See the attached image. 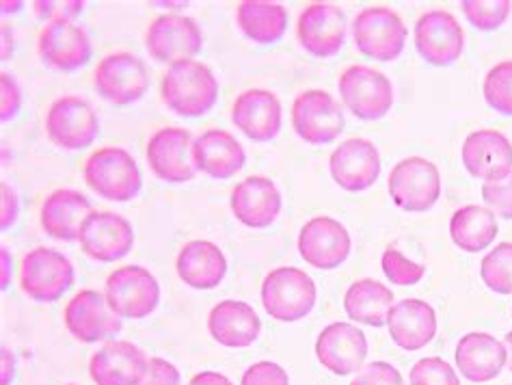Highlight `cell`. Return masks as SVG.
I'll return each mask as SVG.
<instances>
[{
  "label": "cell",
  "mask_w": 512,
  "mask_h": 385,
  "mask_svg": "<svg viewBox=\"0 0 512 385\" xmlns=\"http://www.w3.org/2000/svg\"><path fill=\"white\" fill-rule=\"evenodd\" d=\"M9 360H13L11 353H9V349H3V385H9V381H11L9 370L13 373V362L9 364Z\"/></svg>",
  "instance_id": "obj_48"
},
{
  "label": "cell",
  "mask_w": 512,
  "mask_h": 385,
  "mask_svg": "<svg viewBox=\"0 0 512 385\" xmlns=\"http://www.w3.org/2000/svg\"><path fill=\"white\" fill-rule=\"evenodd\" d=\"M411 385H461L456 370L441 357H424L411 368Z\"/></svg>",
  "instance_id": "obj_39"
},
{
  "label": "cell",
  "mask_w": 512,
  "mask_h": 385,
  "mask_svg": "<svg viewBox=\"0 0 512 385\" xmlns=\"http://www.w3.org/2000/svg\"><path fill=\"white\" fill-rule=\"evenodd\" d=\"M497 232H500V228H497L495 215L484 206H463L450 219L452 241L467 254H478V251L491 247Z\"/></svg>",
  "instance_id": "obj_34"
},
{
  "label": "cell",
  "mask_w": 512,
  "mask_h": 385,
  "mask_svg": "<svg viewBox=\"0 0 512 385\" xmlns=\"http://www.w3.org/2000/svg\"><path fill=\"white\" fill-rule=\"evenodd\" d=\"M506 362L504 342L484 331H471L456 344V366L471 383H487L500 377Z\"/></svg>",
  "instance_id": "obj_27"
},
{
  "label": "cell",
  "mask_w": 512,
  "mask_h": 385,
  "mask_svg": "<svg viewBox=\"0 0 512 385\" xmlns=\"http://www.w3.org/2000/svg\"><path fill=\"white\" fill-rule=\"evenodd\" d=\"M482 199L493 215L512 219V174L500 182H484Z\"/></svg>",
  "instance_id": "obj_40"
},
{
  "label": "cell",
  "mask_w": 512,
  "mask_h": 385,
  "mask_svg": "<svg viewBox=\"0 0 512 385\" xmlns=\"http://www.w3.org/2000/svg\"><path fill=\"white\" fill-rule=\"evenodd\" d=\"M78 243L91 260L117 262L134 247V230L126 217L117 212H91L80 228Z\"/></svg>",
  "instance_id": "obj_15"
},
{
  "label": "cell",
  "mask_w": 512,
  "mask_h": 385,
  "mask_svg": "<svg viewBox=\"0 0 512 385\" xmlns=\"http://www.w3.org/2000/svg\"><path fill=\"white\" fill-rule=\"evenodd\" d=\"M234 217L253 230L273 225L281 212V193L271 178L251 176L236 184L232 191Z\"/></svg>",
  "instance_id": "obj_25"
},
{
  "label": "cell",
  "mask_w": 512,
  "mask_h": 385,
  "mask_svg": "<svg viewBox=\"0 0 512 385\" xmlns=\"http://www.w3.org/2000/svg\"><path fill=\"white\" fill-rule=\"evenodd\" d=\"M74 284V264L61 251L35 247L22 260L20 286L29 299L52 303Z\"/></svg>",
  "instance_id": "obj_8"
},
{
  "label": "cell",
  "mask_w": 512,
  "mask_h": 385,
  "mask_svg": "<svg viewBox=\"0 0 512 385\" xmlns=\"http://www.w3.org/2000/svg\"><path fill=\"white\" fill-rule=\"evenodd\" d=\"M461 158L469 176L484 182H500L512 174V143L500 130L471 132L463 143Z\"/></svg>",
  "instance_id": "obj_21"
},
{
  "label": "cell",
  "mask_w": 512,
  "mask_h": 385,
  "mask_svg": "<svg viewBox=\"0 0 512 385\" xmlns=\"http://www.w3.org/2000/svg\"><path fill=\"white\" fill-rule=\"evenodd\" d=\"M299 254L314 269H338L350 256V234L338 219L316 217L303 225Z\"/></svg>",
  "instance_id": "obj_19"
},
{
  "label": "cell",
  "mask_w": 512,
  "mask_h": 385,
  "mask_svg": "<svg viewBox=\"0 0 512 385\" xmlns=\"http://www.w3.org/2000/svg\"><path fill=\"white\" fill-rule=\"evenodd\" d=\"M85 182L93 193L111 202H130L143 189L141 169L132 154L121 148H102L85 163Z\"/></svg>",
  "instance_id": "obj_2"
},
{
  "label": "cell",
  "mask_w": 512,
  "mask_h": 385,
  "mask_svg": "<svg viewBox=\"0 0 512 385\" xmlns=\"http://www.w3.org/2000/svg\"><path fill=\"white\" fill-rule=\"evenodd\" d=\"M208 331L227 349H247L258 340L262 321L249 303L227 299L212 308L208 316Z\"/></svg>",
  "instance_id": "obj_29"
},
{
  "label": "cell",
  "mask_w": 512,
  "mask_h": 385,
  "mask_svg": "<svg viewBox=\"0 0 512 385\" xmlns=\"http://www.w3.org/2000/svg\"><path fill=\"white\" fill-rule=\"evenodd\" d=\"M232 122L255 143L273 141L284 122L279 98L268 89H247L232 106Z\"/></svg>",
  "instance_id": "obj_23"
},
{
  "label": "cell",
  "mask_w": 512,
  "mask_h": 385,
  "mask_svg": "<svg viewBox=\"0 0 512 385\" xmlns=\"http://www.w3.org/2000/svg\"><path fill=\"white\" fill-rule=\"evenodd\" d=\"M46 135L63 150H85L100 135V119L87 100L63 96L46 113Z\"/></svg>",
  "instance_id": "obj_10"
},
{
  "label": "cell",
  "mask_w": 512,
  "mask_h": 385,
  "mask_svg": "<svg viewBox=\"0 0 512 385\" xmlns=\"http://www.w3.org/2000/svg\"><path fill=\"white\" fill-rule=\"evenodd\" d=\"M465 18L480 31H495L506 22L512 9L510 0H463Z\"/></svg>",
  "instance_id": "obj_37"
},
{
  "label": "cell",
  "mask_w": 512,
  "mask_h": 385,
  "mask_svg": "<svg viewBox=\"0 0 512 385\" xmlns=\"http://www.w3.org/2000/svg\"><path fill=\"white\" fill-rule=\"evenodd\" d=\"M93 85L98 94L115 106H128L139 102L147 89H150V74L141 57L132 52H113L104 57L96 74H93Z\"/></svg>",
  "instance_id": "obj_11"
},
{
  "label": "cell",
  "mask_w": 512,
  "mask_h": 385,
  "mask_svg": "<svg viewBox=\"0 0 512 385\" xmlns=\"http://www.w3.org/2000/svg\"><path fill=\"white\" fill-rule=\"evenodd\" d=\"M318 362L333 375H353L368 357V338L350 323H331L316 340Z\"/></svg>",
  "instance_id": "obj_22"
},
{
  "label": "cell",
  "mask_w": 512,
  "mask_h": 385,
  "mask_svg": "<svg viewBox=\"0 0 512 385\" xmlns=\"http://www.w3.org/2000/svg\"><path fill=\"white\" fill-rule=\"evenodd\" d=\"M37 48L42 61L63 74L83 70L93 57L89 33L72 20L48 22L39 33Z\"/></svg>",
  "instance_id": "obj_14"
},
{
  "label": "cell",
  "mask_w": 512,
  "mask_h": 385,
  "mask_svg": "<svg viewBox=\"0 0 512 385\" xmlns=\"http://www.w3.org/2000/svg\"><path fill=\"white\" fill-rule=\"evenodd\" d=\"M296 33H299V42L309 55L331 59L344 46L346 16L338 5L314 3L301 11Z\"/></svg>",
  "instance_id": "obj_18"
},
{
  "label": "cell",
  "mask_w": 512,
  "mask_h": 385,
  "mask_svg": "<svg viewBox=\"0 0 512 385\" xmlns=\"http://www.w3.org/2000/svg\"><path fill=\"white\" fill-rule=\"evenodd\" d=\"M0 89H3V111H0V119L3 122H9L18 115L20 106H22V91L16 78H13L9 72L0 74Z\"/></svg>",
  "instance_id": "obj_44"
},
{
  "label": "cell",
  "mask_w": 512,
  "mask_h": 385,
  "mask_svg": "<svg viewBox=\"0 0 512 385\" xmlns=\"http://www.w3.org/2000/svg\"><path fill=\"white\" fill-rule=\"evenodd\" d=\"M350 385H404L400 370L387 362H372L363 366Z\"/></svg>",
  "instance_id": "obj_41"
},
{
  "label": "cell",
  "mask_w": 512,
  "mask_h": 385,
  "mask_svg": "<svg viewBox=\"0 0 512 385\" xmlns=\"http://www.w3.org/2000/svg\"><path fill=\"white\" fill-rule=\"evenodd\" d=\"M236 24L247 39L255 44H275L286 35L288 9L266 0H245L236 7Z\"/></svg>",
  "instance_id": "obj_32"
},
{
  "label": "cell",
  "mask_w": 512,
  "mask_h": 385,
  "mask_svg": "<svg viewBox=\"0 0 512 385\" xmlns=\"http://www.w3.org/2000/svg\"><path fill=\"white\" fill-rule=\"evenodd\" d=\"M392 308L394 292L376 280H359L344 295L346 314L368 327H385Z\"/></svg>",
  "instance_id": "obj_33"
},
{
  "label": "cell",
  "mask_w": 512,
  "mask_h": 385,
  "mask_svg": "<svg viewBox=\"0 0 512 385\" xmlns=\"http://www.w3.org/2000/svg\"><path fill=\"white\" fill-rule=\"evenodd\" d=\"M160 96L171 113L195 119L214 109L219 100V81L206 63L182 61L169 65Z\"/></svg>",
  "instance_id": "obj_1"
},
{
  "label": "cell",
  "mask_w": 512,
  "mask_h": 385,
  "mask_svg": "<svg viewBox=\"0 0 512 385\" xmlns=\"http://www.w3.org/2000/svg\"><path fill=\"white\" fill-rule=\"evenodd\" d=\"M104 297L117 316L139 321L158 308L160 286L147 269L139 264H126L109 275Z\"/></svg>",
  "instance_id": "obj_9"
},
{
  "label": "cell",
  "mask_w": 512,
  "mask_h": 385,
  "mask_svg": "<svg viewBox=\"0 0 512 385\" xmlns=\"http://www.w3.org/2000/svg\"><path fill=\"white\" fill-rule=\"evenodd\" d=\"M355 46L363 57L374 61H396L409 31L402 18L389 7H366L357 13L353 22Z\"/></svg>",
  "instance_id": "obj_5"
},
{
  "label": "cell",
  "mask_w": 512,
  "mask_h": 385,
  "mask_svg": "<svg viewBox=\"0 0 512 385\" xmlns=\"http://www.w3.org/2000/svg\"><path fill=\"white\" fill-rule=\"evenodd\" d=\"M381 264L387 280L398 286H413L417 282H422V277L426 275L424 264H417L407 256H402L396 247L385 249Z\"/></svg>",
  "instance_id": "obj_38"
},
{
  "label": "cell",
  "mask_w": 512,
  "mask_h": 385,
  "mask_svg": "<svg viewBox=\"0 0 512 385\" xmlns=\"http://www.w3.org/2000/svg\"><path fill=\"white\" fill-rule=\"evenodd\" d=\"M480 277L497 295H512V243H500L482 258Z\"/></svg>",
  "instance_id": "obj_35"
},
{
  "label": "cell",
  "mask_w": 512,
  "mask_h": 385,
  "mask_svg": "<svg viewBox=\"0 0 512 385\" xmlns=\"http://www.w3.org/2000/svg\"><path fill=\"white\" fill-rule=\"evenodd\" d=\"M9 269H11V262H9V251L3 247V290L9 288Z\"/></svg>",
  "instance_id": "obj_49"
},
{
  "label": "cell",
  "mask_w": 512,
  "mask_h": 385,
  "mask_svg": "<svg viewBox=\"0 0 512 385\" xmlns=\"http://www.w3.org/2000/svg\"><path fill=\"white\" fill-rule=\"evenodd\" d=\"M413 39L420 57L435 68H448V65L456 63L465 48L461 24L450 11L443 9L426 11L424 16H420V20L415 22Z\"/></svg>",
  "instance_id": "obj_13"
},
{
  "label": "cell",
  "mask_w": 512,
  "mask_h": 385,
  "mask_svg": "<svg viewBox=\"0 0 512 385\" xmlns=\"http://www.w3.org/2000/svg\"><path fill=\"white\" fill-rule=\"evenodd\" d=\"M204 46V33H201L195 18L180 16V13H165L158 16L150 29H147L145 48L150 57L158 63H182L199 55Z\"/></svg>",
  "instance_id": "obj_12"
},
{
  "label": "cell",
  "mask_w": 512,
  "mask_h": 385,
  "mask_svg": "<svg viewBox=\"0 0 512 385\" xmlns=\"http://www.w3.org/2000/svg\"><path fill=\"white\" fill-rule=\"evenodd\" d=\"M35 5V13L37 18L55 22V20H72L76 16H80L85 9V3L80 0H72V3H33Z\"/></svg>",
  "instance_id": "obj_45"
},
{
  "label": "cell",
  "mask_w": 512,
  "mask_h": 385,
  "mask_svg": "<svg viewBox=\"0 0 512 385\" xmlns=\"http://www.w3.org/2000/svg\"><path fill=\"white\" fill-rule=\"evenodd\" d=\"M91 202L74 189H59L42 206V228L57 241H78L80 228L91 215Z\"/></svg>",
  "instance_id": "obj_30"
},
{
  "label": "cell",
  "mask_w": 512,
  "mask_h": 385,
  "mask_svg": "<svg viewBox=\"0 0 512 385\" xmlns=\"http://www.w3.org/2000/svg\"><path fill=\"white\" fill-rule=\"evenodd\" d=\"M180 370L163 357H152L147 375L139 385H180Z\"/></svg>",
  "instance_id": "obj_43"
},
{
  "label": "cell",
  "mask_w": 512,
  "mask_h": 385,
  "mask_svg": "<svg viewBox=\"0 0 512 385\" xmlns=\"http://www.w3.org/2000/svg\"><path fill=\"white\" fill-rule=\"evenodd\" d=\"M387 187L404 212H428L439 202L441 174L428 158L409 156L392 169Z\"/></svg>",
  "instance_id": "obj_6"
},
{
  "label": "cell",
  "mask_w": 512,
  "mask_h": 385,
  "mask_svg": "<svg viewBox=\"0 0 512 385\" xmlns=\"http://www.w3.org/2000/svg\"><path fill=\"white\" fill-rule=\"evenodd\" d=\"M292 126L305 143L327 145L342 135L346 117L329 91L307 89L292 104Z\"/></svg>",
  "instance_id": "obj_7"
},
{
  "label": "cell",
  "mask_w": 512,
  "mask_h": 385,
  "mask_svg": "<svg viewBox=\"0 0 512 385\" xmlns=\"http://www.w3.org/2000/svg\"><path fill=\"white\" fill-rule=\"evenodd\" d=\"M240 385H290V377L275 362H258L242 375Z\"/></svg>",
  "instance_id": "obj_42"
},
{
  "label": "cell",
  "mask_w": 512,
  "mask_h": 385,
  "mask_svg": "<svg viewBox=\"0 0 512 385\" xmlns=\"http://www.w3.org/2000/svg\"><path fill=\"white\" fill-rule=\"evenodd\" d=\"M150 368L137 344L113 340L91 357L89 375L98 385H139Z\"/></svg>",
  "instance_id": "obj_24"
},
{
  "label": "cell",
  "mask_w": 512,
  "mask_h": 385,
  "mask_svg": "<svg viewBox=\"0 0 512 385\" xmlns=\"http://www.w3.org/2000/svg\"><path fill=\"white\" fill-rule=\"evenodd\" d=\"M504 347H506V353H508V366H510V370H512V331H508L506 334V338H504Z\"/></svg>",
  "instance_id": "obj_50"
},
{
  "label": "cell",
  "mask_w": 512,
  "mask_h": 385,
  "mask_svg": "<svg viewBox=\"0 0 512 385\" xmlns=\"http://www.w3.org/2000/svg\"><path fill=\"white\" fill-rule=\"evenodd\" d=\"M18 210H20V206H18L16 193H13L9 184H3V221H0V228H3V232H7L11 225L16 223Z\"/></svg>",
  "instance_id": "obj_46"
},
{
  "label": "cell",
  "mask_w": 512,
  "mask_h": 385,
  "mask_svg": "<svg viewBox=\"0 0 512 385\" xmlns=\"http://www.w3.org/2000/svg\"><path fill=\"white\" fill-rule=\"evenodd\" d=\"M316 282L296 267H279L262 282V305L275 321L296 323L316 305Z\"/></svg>",
  "instance_id": "obj_3"
},
{
  "label": "cell",
  "mask_w": 512,
  "mask_h": 385,
  "mask_svg": "<svg viewBox=\"0 0 512 385\" xmlns=\"http://www.w3.org/2000/svg\"><path fill=\"white\" fill-rule=\"evenodd\" d=\"M180 280L197 290L217 288L227 275V260L223 251L210 241L186 243L175 262Z\"/></svg>",
  "instance_id": "obj_31"
},
{
  "label": "cell",
  "mask_w": 512,
  "mask_h": 385,
  "mask_svg": "<svg viewBox=\"0 0 512 385\" xmlns=\"http://www.w3.org/2000/svg\"><path fill=\"white\" fill-rule=\"evenodd\" d=\"M331 178L350 193L370 189L381 176V156L368 139H348L329 158Z\"/></svg>",
  "instance_id": "obj_20"
},
{
  "label": "cell",
  "mask_w": 512,
  "mask_h": 385,
  "mask_svg": "<svg viewBox=\"0 0 512 385\" xmlns=\"http://www.w3.org/2000/svg\"><path fill=\"white\" fill-rule=\"evenodd\" d=\"M338 87L346 109L363 122L383 119L394 106L392 81L368 65H350L340 74Z\"/></svg>",
  "instance_id": "obj_4"
},
{
  "label": "cell",
  "mask_w": 512,
  "mask_h": 385,
  "mask_svg": "<svg viewBox=\"0 0 512 385\" xmlns=\"http://www.w3.org/2000/svg\"><path fill=\"white\" fill-rule=\"evenodd\" d=\"M193 137L184 128H160L147 143V165L154 171V176L182 184L195 178V161H193Z\"/></svg>",
  "instance_id": "obj_16"
},
{
  "label": "cell",
  "mask_w": 512,
  "mask_h": 385,
  "mask_svg": "<svg viewBox=\"0 0 512 385\" xmlns=\"http://www.w3.org/2000/svg\"><path fill=\"white\" fill-rule=\"evenodd\" d=\"M188 385H234L225 375L221 373H212V370H206V373L195 375Z\"/></svg>",
  "instance_id": "obj_47"
},
{
  "label": "cell",
  "mask_w": 512,
  "mask_h": 385,
  "mask_svg": "<svg viewBox=\"0 0 512 385\" xmlns=\"http://www.w3.org/2000/svg\"><path fill=\"white\" fill-rule=\"evenodd\" d=\"M63 318L67 331L85 344L106 340L121 331V316L111 310L109 301L98 290H80L67 301Z\"/></svg>",
  "instance_id": "obj_17"
},
{
  "label": "cell",
  "mask_w": 512,
  "mask_h": 385,
  "mask_svg": "<svg viewBox=\"0 0 512 385\" xmlns=\"http://www.w3.org/2000/svg\"><path fill=\"white\" fill-rule=\"evenodd\" d=\"M389 336L402 351H420L437 334V314L433 305L422 299H402L394 303L387 316Z\"/></svg>",
  "instance_id": "obj_26"
},
{
  "label": "cell",
  "mask_w": 512,
  "mask_h": 385,
  "mask_svg": "<svg viewBox=\"0 0 512 385\" xmlns=\"http://www.w3.org/2000/svg\"><path fill=\"white\" fill-rule=\"evenodd\" d=\"M482 94L491 109L512 117V61L497 63L484 76Z\"/></svg>",
  "instance_id": "obj_36"
},
{
  "label": "cell",
  "mask_w": 512,
  "mask_h": 385,
  "mask_svg": "<svg viewBox=\"0 0 512 385\" xmlns=\"http://www.w3.org/2000/svg\"><path fill=\"white\" fill-rule=\"evenodd\" d=\"M193 161L197 171L214 180H227L245 167V148L227 130H208L193 141Z\"/></svg>",
  "instance_id": "obj_28"
}]
</instances>
